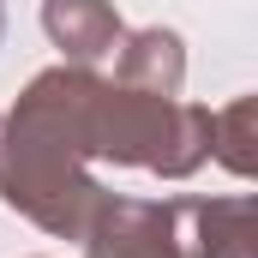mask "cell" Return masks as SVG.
<instances>
[{"label": "cell", "mask_w": 258, "mask_h": 258, "mask_svg": "<svg viewBox=\"0 0 258 258\" xmlns=\"http://www.w3.org/2000/svg\"><path fill=\"white\" fill-rule=\"evenodd\" d=\"M0 30H6V12H0Z\"/></svg>", "instance_id": "1"}]
</instances>
